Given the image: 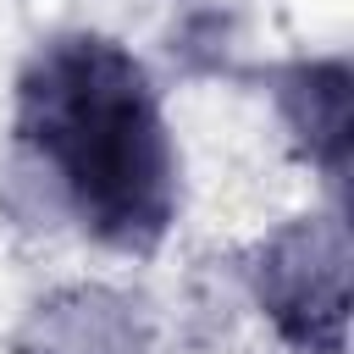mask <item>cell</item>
<instances>
[{"mask_svg": "<svg viewBox=\"0 0 354 354\" xmlns=\"http://www.w3.org/2000/svg\"><path fill=\"white\" fill-rule=\"evenodd\" d=\"M17 144L72 221L116 254H155L177 221V144L149 66L105 33H61L17 72Z\"/></svg>", "mask_w": 354, "mask_h": 354, "instance_id": "6da1fadb", "label": "cell"}, {"mask_svg": "<svg viewBox=\"0 0 354 354\" xmlns=\"http://www.w3.org/2000/svg\"><path fill=\"white\" fill-rule=\"evenodd\" d=\"M243 282L266 326L293 354H343L354 249L343 210H304L243 254Z\"/></svg>", "mask_w": 354, "mask_h": 354, "instance_id": "7a4b0ae2", "label": "cell"}, {"mask_svg": "<svg viewBox=\"0 0 354 354\" xmlns=\"http://www.w3.org/2000/svg\"><path fill=\"white\" fill-rule=\"evenodd\" d=\"M11 354H144V315L105 282H72L28 310Z\"/></svg>", "mask_w": 354, "mask_h": 354, "instance_id": "277c9868", "label": "cell"}, {"mask_svg": "<svg viewBox=\"0 0 354 354\" xmlns=\"http://www.w3.org/2000/svg\"><path fill=\"white\" fill-rule=\"evenodd\" d=\"M348 105L354 77L343 55H304L277 72V122L304 166H315L332 188L348 171Z\"/></svg>", "mask_w": 354, "mask_h": 354, "instance_id": "3957f363", "label": "cell"}]
</instances>
